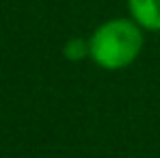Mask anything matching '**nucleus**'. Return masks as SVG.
<instances>
[{
    "label": "nucleus",
    "mask_w": 160,
    "mask_h": 158,
    "mask_svg": "<svg viewBox=\"0 0 160 158\" xmlns=\"http://www.w3.org/2000/svg\"><path fill=\"white\" fill-rule=\"evenodd\" d=\"M145 46V30L132 18H110L89 37V59L104 72L130 67Z\"/></svg>",
    "instance_id": "f257e3e1"
},
{
    "label": "nucleus",
    "mask_w": 160,
    "mask_h": 158,
    "mask_svg": "<svg viewBox=\"0 0 160 158\" xmlns=\"http://www.w3.org/2000/svg\"><path fill=\"white\" fill-rule=\"evenodd\" d=\"M128 13L145 33H160V0H128Z\"/></svg>",
    "instance_id": "f03ea898"
},
{
    "label": "nucleus",
    "mask_w": 160,
    "mask_h": 158,
    "mask_svg": "<svg viewBox=\"0 0 160 158\" xmlns=\"http://www.w3.org/2000/svg\"><path fill=\"white\" fill-rule=\"evenodd\" d=\"M89 37H69L63 46V56L72 63H80L89 59Z\"/></svg>",
    "instance_id": "7ed1b4c3"
}]
</instances>
